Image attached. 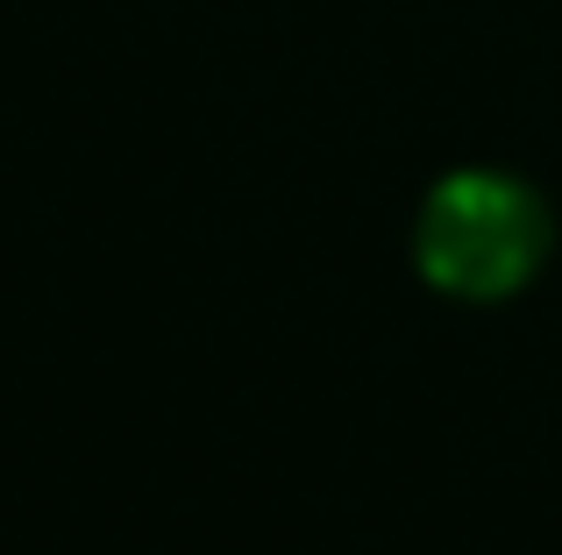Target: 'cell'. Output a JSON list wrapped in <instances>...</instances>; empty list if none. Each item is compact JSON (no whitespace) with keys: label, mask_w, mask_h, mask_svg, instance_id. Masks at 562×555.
Here are the masks:
<instances>
[{"label":"cell","mask_w":562,"mask_h":555,"mask_svg":"<svg viewBox=\"0 0 562 555\" xmlns=\"http://www.w3.org/2000/svg\"><path fill=\"white\" fill-rule=\"evenodd\" d=\"M549 257V207L513 171H449L413 222V264L449 299H513Z\"/></svg>","instance_id":"cell-1"}]
</instances>
